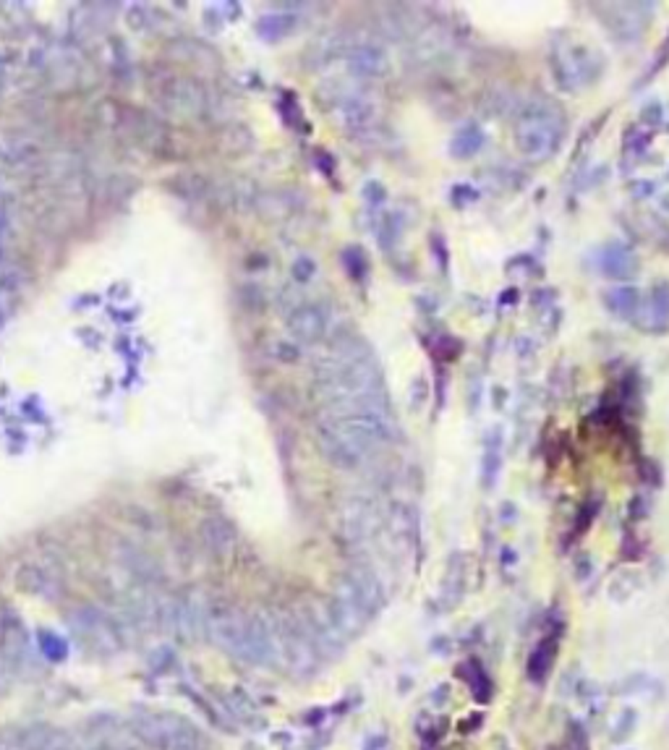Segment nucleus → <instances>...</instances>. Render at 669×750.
Returning <instances> with one entry per match:
<instances>
[{"instance_id":"1","label":"nucleus","mask_w":669,"mask_h":750,"mask_svg":"<svg viewBox=\"0 0 669 750\" xmlns=\"http://www.w3.org/2000/svg\"><path fill=\"white\" fill-rule=\"evenodd\" d=\"M131 729L149 750H204V734L178 714H139Z\"/></svg>"},{"instance_id":"2","label":"nucleus","mask_w":669,"mask_h":750,"mask_svg":"<svg viewBox=\"0 0 669 750\" xmlns=\"http://www.w3.org/2000/svg\"><path fill=\"white\" fill-rule=\"evenodd\" d=\"M327 614L330 620L335 622V628L340 630V636L346 638H355L366 628V622L371 620V612L363 606V601L355 596V591L350 589L346 583V578H340V583L335 586L332 591L330 601H327Z\"/></svg>"},{"instance_id":"3","label":"nucleus","mask_w":669,"mask_h":750,"mask_svg":"<svg viewBox=\"0 0 669 750\" xmlns=\"http://www.w3.org/2000/svg\"><path fill=\"white\" fill-rule=\"evenodd\" d=\"M518 146L528 157H549L562 139V123L557 115H531L518 126Z\"/></svg>"},{"instance_id":"4","label":"nucleus","mask_w":669,"mask_h":750,"mask_svg":"<svg viewBox=\"0 0 669 750\" xmlns=\"http://www.w3.org/2000/svg\"><path fill=\"white\" fill-rule=\"evenodd\" d=\"M330 322V306L322 304V301H309V304H301L288 314V332L299 343H316V340H322L327 335Z\"/></svg>"},{"instance_id":"5","label":"nucleus","mask_w":669,"mask_h":750,"mask_svg":"<svg viewBox=\"0 0 669 750\" xmlns=\"http://www.w3.org/2000/svg\"><path fill=\"white\" fill-rule=\"evenodd\" d=\"M71 625L79 630V636L89 643V648L110 653L118 648V630L105 614L97 609H79L71 617Z\"/></svg>"},{"instance_id":"6","label":"nucleus","mask_w":669,"mask_h":750,"mask_svg":"<svg viewBox=\"0 0 669 750\" xmlns=\"http://www.w3.org/2000/svg\"><path fill=\"white\" fill-rule=\"evenodd\" d=\"M243 630H246V614L235 612V609H215V606H212L207 638H210L215 645H220L223 651L235 656V659L241 656Z\"/></svg>"},{"instance_id":"7","label":"nucleus","mask_w":669,"mask_h":750,"mask_svg":"<svg viewBox=\"0 0 669 750\" xmlns=\"http://www.w3.org/2000/svg\"><path fill=\"white\" fill-rule=\"evenodd\" d=\"M340 523H343V531H346L348 539H366V536L377 531L379 525L377 508L369 500H363V497H350L343 505Z\"/></svg>"},{"instance_id":"8","label":"nucleus","mask_w":669,"mask_h":750,"mask_svg":"<svg viewBox=\"0 0 669 750\" xmlns=\"http://www.w3.org/2000/svg\"><path fill=\"white\" fill-rule=\"evenodd\" d=\"M343 578L355 591V596L363 601V606L371 612V617H374V612H379L382 604H385V586L377 578V573L366 565H353Z\"/></svg>"},{"instance_id":"9","label":"nucleus","mask_w":669,"mask_h":750,"mask_svg":"<svg viewBox=\"0 0 669 750\" xmlns=\"http://www.w3.org/2000/svg\"><path fill=\"white\" fill-rule=\"evenodd\" d=\"M16 586L24 594H29V596H40V599H55L60 594L58 575L50 567L40 565V562H26V565L18 567Z\"/></svg>"},{"instance_id":"10","label":"nucleus","mask_w":669,"mask_h":750,"mask_svg":"<svg viewBox=\"0 0 669 750\" xmlns=\"http://www.w3.org/2000/svg\"><path fill=\"white\" fill-rule=\"evenodd\" d=\"M165 107L173 110L181 118H191V115H199L204 107V92L202 87H196L194 81L188 79H178L173 81L165 92Z\"/></svg>"},{"instance_id":"11","label":"nucleus","mask_w":669,"mask_h":750,"mask_svg":"<svg viewBox=\"0 0 669 750\" xmlns=\"http://www.w3.org/2000/svg\"><path fill=\"white\" fill-rule=\"evenodd\" d=\"M0 653L6 656V662L14 667V672H21L29 664V656H32V648H29V636H26L24 625L11 617L6 625H3V638H0Z\"/></svg>"},{"instance_id":"12","label":"nucleus","mask_w":669,"mask_h":750,"mask_svg":"<svg viewBox=\"0 0 669 750\" xmlns=\"http://www.w3.org/2000/svg\"><path fill=\"white\" fill-rule=\"evenodd\" d=\"M199 536H202L204 547L210 549L215 557H228L235 552V544H238V536H235V528L228 523L225 518H207L199 528Z\"/></svg>"},{"instance_id":"13","label":"nucleus","mask_w":669,"mask_h":750,"mask_svg":"<svg viewBox=\"0 0 669 750\" xmlns=\"http://www.w3.org/2000/svg\"><path fill=\"white\" fill-rule=\"evenodd\" d=\"M316 442H319V450L324 452V458L330 460L332 466L343 468V471H353V468H358L363 463V460L358 458V455H355V452L350 450V447H348L335 432H330V429L324 427V424L316 427Z\"/></svg>"},{"instance_id":"14","label":"nucleus","mask_w":669,"mask_h":750,"mask_svg":"<svg viewBox=\"0 0 669 750\" xmlns=\"http://www.w3.org/2000/svg\"><path fill=\"white\" fill-rule=\"evenodd\" d=\"M332 115L335 121L343 126L346 131L355 134V131H363L371 126V107L363 102V100L355 97H340L332 107Z\"/></svg>"},{"instance_id":"15","label":"nucleus","mask_w":669,"mask_h":750,"mask_svg":"<svg viewBox=\"0 0 669 750\" xmlns=\"http://www.w3.org/2000/svg\"><path fill=\"white\" fill-rule=\"evenodd\" d=\"M348 65H350V71L363 76V79H377L387 71V58L374 45H358L348 53Z\"/></svg>"},{"instance_id":"16","label":"nucleus","mask_w":669,"mask_h":750,"mask_svg":"<svg viewBox=\"0 0 669 750\" xmlns=\"http://www.w3.org/2000/svg\"><path fill=\"white\" fill-rule=\"evenodd\" d=\"M455 672H458L460 680H466V682H468L471 693H473V701H478V703L492 701L494 685H492V680L486 677V672L481 670V664L473 662V659H468V662L460 664Z\"/></svg>"},{"instance_id":"17","label":"nucleus","mask_w":669,"mask_h":750,"mask_svg":"<svg viewBox=\"0 0 669 750\" xmlns=\"http://www.w3.org/2000/svg\"><path fill=\"white\" fill-rule=\"evenodd\" d=\"M555 653H557V638H549L544 643H539L528 656V664H525V675L531 682H541L547 677L552 664H555Z\"/></svg>"},{"instance_id":"18","label":"nucleus","mask_w":669,"mask_h":750,"mask_svg":"<svg viewBox=\"0 0 669 750\" xmlns=\"http://www.w3.org/2000/svg\"><path fill=\"white\" fill-rule=\"evenodd\" d=\"M648 309H651V319H648V324L651 327H664L669 319V288L667 285H661V288H656V291L651 293V299H648Z\"/></svg>"},{"instance_id":"19","label":"nucleus","mask_w":669,"mask_h":750,"mask_svg":"<svg viewBox=\"0 0 669 750\" xmlns=\"http://www.w3.org/2000/svg\"><path fill=\"white\" fill-rule=\"evenodd\" d=\"M604 267H606V272L614 274V277H625L628 272H633L636 259L630 257V251H625V249H606Z\"/></svg>"},{"instance_id":"20","label":"nucleus","mask_w":669,"mask_h":750,"mask_svg":"<svg viewBox=\"0 0 669 750\" xmlns=\"http://www.w3.org/2000/svg\"><path fill=\"white\" fill-rule=\"evenodd\" d=\"M636 304H638V296L633 288H620V291H612L606 296V306L612 309L617 316H628L636 311Z\"/></svg>"},{"instance_id":"21","label":"nucleus","mask_w":669,"mask_h":750,"mask_svg":"<svg viewBox=\"0 0 669 750\" xmlns=\"http://www.w3.org/2000/svg\"><path fill=\"white\" fill-rule=\"evenodd\" d=\"M638 724V711L636 709H625L620 714V719H617V724H614L612 729V742H625L633 734V729H636Z\"/></svg>"},{"instance_id":"22","label":"nucleus","mask_w":669,"mask_h":750,"mask_svg":"<svg viewBox=\"0 0 669 750\" xmlns=\"http://www.w3.org/2000/svg\"><path fill=\"white\" fill-rule=\"evenodd\" d=\"M40 651L45 653L48 659H63L65 651H68V645H65V641H60L55 633H45V630H42L40 633Z\"/></svg>"},{"instance_id":"23","label":"nucleus","mask_w":669,"mask_h":750,"mask_svg":"<svg viewBox=\"0 0 669 750\" xmlns=\"http://www.w3.org/2000/svg\"><path fill=\"white\" fill-rule=\"evenodd\" d=\"M460 141H463V146H460V149H455V152H458V154H473L476 149L481 146L484 136H481V134H478L476 129H466V131H463V134L458 136V144H460Z\"/></svg>"},{"instance_id":"24","label":"nucleus","mask_w":669,"mask_h":750,"mask_svg":"<svg viewBox=\"0 0 669 750\" xmlns=\"http://www.w3.org/2000/svg\"><path fill=\"white\" fill-rule=\"evenodd\" d=\"M14 677H16V672H14V667L6 662V656L0 653V693H6V690H9L11 682H14Z\"/></svg>"},{"instance_id":"25","label":"nucleus","mask_w":669,"mask_h":750,"mask_svg":"<svg viewBox=\"0 0 669 750\" xmlns=\"http://www.w3.org/2000/svg\"><path fill=\"white\" fill-rule=\"evenodd\" d=\"M311 272H314V264L309 262V259H301V262H296V277H311Z\"/></svg>"},{"instance_id":"26","label":"nucleus","mask_w":669,"mask_h":750,"mask_svg":"<svg viewBox=\"0 0 669 750\" xmlns=\"http://www.w3.org/2000/svg\"><path fill=\"white\" fill-rule=\"evenodd\" d=\"M468 719H471V722H466V724H460V729H463V732H471V729H476V727L484 722V717H481V714H471Z\"/></svg>"},{"instance_id":"27","label":"nucleus","mask_w":669,"mask_h":750,"mask_svg":"<svg viewBox=\"0 0 669 750\" xmlns=\"http://www.w3.org/2000/svg\"><path fill=\"white\" fill-rule=\"evenodd\" d=\"M0 87H3V65H0Z\"/></svg>"},{"instance_id":"28","label":"nucleus","mask_w":669,"mask_h":750,"mask_svg":"<svg viewBox=\"0 0 669 750\" xmlns=\"http://www.w3.org/2000/svg\"><path fill=\"white\" fill-rule=\"evenodd\" d=\"M97 750H118V748H97Z\"/></svg>"}]
</instances>
